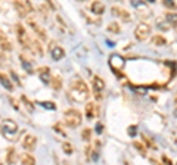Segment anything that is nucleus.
I'll list each match as a JSON object with an SVG mask.
<instances>
[{
    "label": "nucleus",
    "instance_id": "obj_1",
    "mask_svg": "<svg viewBox=\"0 0 177 165\" xmlns=\"http://www.w3.org/2000/svg\"><path fill=\"white\" fill-rule=\"evenodd\" d=\"M69 96L71 99L76 100V102H80L83 103L89 99V87L80 77H76L72 81H71V86H69Z\"/></svg>",
    "mask_w": 177,
    "mask_h": 165
},
{
    "label": "nucleus",
    "instance_id": "obj_2",
    "mask_svg": "<svg viewBox=\"0 0 177 165\" xmlns=\"http://www.w3.org/2000/svg\"><path fill=\"white\" fill-rule=\"evenodd\" d=\"M64 119L68 127H78L83 121V116L78 109H68L64 112Z\"/></svg>",
    "mask_w": 177,
    "mask_h": 165
},
{
    "label": "nucleus",
    "instance_id": "obj_3",
    "mask_svg": "<svg viewBox=\"0 0 177 165\" xmlns=\"http://www.w3.org/2000/svg\"><path fill=\"white\" fill-rule=\"evenodd\" d=\"M18 131H19V128H18V124L15 121H12V119L3 121V124H2V133H3V136H6V139L15 140L18 137Z\"/></svg>",
    "mask_w": 177,
    "mask_h": 165
},
{
    "label": "nucleus",
    "instance_id": "obj_4",
    "mask_svg": "<svg viewBox=\"0 0 177 165\" xmlns=\"http://www.w3.org/2000/svg\"><path fill=\"white\" fill-rule=\"evenodd\" d=\"M149 34H151V25H149V24H145V22H142V24H139L137 27H136L135 37L139 41L146 40V38L149 37Z\"/></svg>",
    "mask_w": 177,
    "mask_h": 165
},
{
    "label": "nucleus",
    "instance_id": "obj_5",
    "mask_svg": "<svg viewBox=\"0 0 177 165\" xmlns=\"http://www.w3.org/2000/svg\"><path fill=\"white\" fill-rule=\"evenodd\" d=\"M105 89V81L102 80L101 77H94L93 78V93H94V97L96 100H101L102 99V91Z\"/></svg>",
    "mask_w": 177,
    "mask_h": 165
},
{
    "label": "nucleus",
    "instance_id": "obj_6",
    "mask_svg": "<svg viewBox=\"0 0 177 165\" xmlns=\"http://www.w3.org/2000/svg\"><path fill=\"white\" fill-rule=\"evenodd\" d=\"M17 33H18L19 43H21L22 46H25V47L30 49V46H31V43H30V37L27 35L25 30H24V27H22V25H18V27H17Z\"/></svg>",
    "mask_w": 177,
    "mask_h": 165
},
{
    "label": "nucleus",
    "instance_id": "obj_7",
    "mask_svg": "<svg viewBox=\"0 0 177 165\" xmlns=\"http://www.w3.org/2000/svg\"><path fill=\"white\" fill-rule=\"evenodd\" d=\"M109 64H111V66H112V69H115L117 72H120L121 68L124 66V59L121 58L120 55H111Z\"/></svg>",
    "mask_w": 177,
    "mask_h": 165
},
{
    "label": "nucleus",
    "instance_id": "obj_8",
    "mask_svg": "<svg viewBox=\"0 0 177 165\" xmlns=\"http://www.w3.org/2000/svg\"><path fill=\"white\" fill-rule=\"evenodd\" d=\"M112 13L115 15V16L121 18V19H124V21H130L131 19V15H130V12L126 10V9H123L121 6H112Z\"/></svg>",
    "mask_w": 177,
    "mask_h": 165
},
{
    "label": "nucleus",
    "instance_id": "obj_9",
    "mask_svg": "<svg viewBox=\"0 0 177 165\" xmlns=\"http://www.w3.org/2000/svg\"><path fill=\"white\" fill-rule=\"evenodd\" d=\"M13 5H15V8L19 10V15H21V16H27V13L31 10V5H28L27 2H15Z\"/></svg>",
    "mask_w": 177,
    "mask_h": 165
},
{
    "label": "nucleus",
    "instance_id": "obj_10",
    "mask_svg": "<svg viewBox=\"0 0 177 165\" xmlns=\"http://www.w3.org/2000/svg\"><path fill=\"white\" fill-rule=\"evenodd\" d=\"M35 141H37V139L34 137L33 134H27L24 141H22V146H24L27 150H33V149L35 148Z\"/></svg>",
    "mask_w": 177,
    "mask_h": 165
},
{
    "label": "nucleus",
    "instance_id": "obj_11",
    "mask_svg": "<svg viewBox=\"0 0 177 165\" xmlns=\"http://www.w3.org/2000/svg\"><path fill=\"white\" fill-rule=\"evenodd\" d=\"M98 114V108L96 105L93 103V102H89L87 105H86V116L89 118V119H93L94 116Z\"/></svg>",
    "mask_w": 177,
    "mask_h": 165
},
{
    "label": "nucleus",
    "instance_id": "obj_12",
    "mask_svg": "<svg viewBox=\"0 0 177 165\" xmlns=\"http://www.w3.org/2000/svg\"><path fill=\"white\" fill-rule=\"evenodd\" d=\"M90 10L94 15H102L105 12V5L102 2H93L92 5H90Z\"/></svg>",
    "mask_w": 177,
    "mask_h": 165
},
{
    "label": "nucleus",
    "instance_id": "obj_13",
    "mask_svg": "<svg viewBox=\"0 0 177 165\" xmlns=\"http://www.w3.org/2000/svg\"><path fill=\"white\" fill-rule=\"evenodd\" d=\"M64 56H65V50L62 49L61 46H55L52 49V59L53 61H61Z\"/></svg>",
    "mask_w": 177,
    "mask_h": 165
},
{
    "label": "nucleus",
    "instance_id": "obj_14",
    "mask_svg": "<svg viewBox=\"0 0 177 165\" xmlns=\"http://www.w3.org/2000/svg\"><path fill=\"white\" fill-rule=\"evenodd\" d=\"M39 72H40V78H42V81L44 82V84H49L50 82V71H49V68L47 66H44V68H40L39 69Z\"/></svg>",
    "mask_w": 177,
    "mask_h": 165
},
{
    "label": "nucleus",
    "instance_id": "obj_15",
    "mask_svg": "<svg viewBox=\"0 0 177 165\" xmlns=\"http://www.w3.org/2000/svg\"><path fill=\"white\" fill-rule=\"evenodd\" d=\"M0 47H2L3 50H12V44H10V41L8 40V37L2 33V31H0Z\"/></svg>",
    "mask_w": 177,
    "mask_h": 165
},
{
    "label": "nucleus",
    "instance_id": "obj_16",
    "mask_svg": "<svg viewBox=\"0 0 177 165\" xmlns=\"http://www.w3.org/2000/svg\"><path fill=\"white\" fill-rule=\"evenodd\" d=\"M0 81H2V86H3V87H6V89H8L9 91L13 90L12 81H10V80H9V78H8V77H6L5 74H2V72H0Z\"/></svg>",
    "mask_w": 177,
    "mask_h": 165
},
{
    "label": "nucleus",
    "instance_id": "obj_17",
    "mask_svg": "<svg viewBox=\"0 0 177 165\" xmlns=\"http://www.w3.org/2000/svg\"><path fill=\"white\" fill-rule=\"evenodd\" d=\"M31 27L35 30V33L39 34V37H40L42 40H46V38H47V34H46V31H44L43 28H40V27L35 24V22H31Z\"/></svg>",
    "mask_w": 177,
    "mask_h": 165
},
{
    "label": "nucleus",
    "instance_id": "obj_18",
    "mask_svg": "<svg viewBox=\"0 0 177 165\" xmlns=\"http://www.w3.org/2000/svg\"><path fill=\"white\" fill-rule=\"evenodd\" d=\"M167 21H168V24H171L176 28L177 27V13L176 12H168V13H167Z\"/></svg>",
    "mask_w": 177,
    "mask_h": 165
},
{
    "label": "nucleus",
    "instance_id": "obj_19",
    "mask_svg": "<svg viewBox=\"0 0 177 165\" xmlns=\"http://www.w3.org/2000/svg\"><path fill=\"white\" fill-rule=\"evenodd\" d=\"M22 165H35V159H34L33 155L27 153L22 156Z\"/></svg>",
    "mask_w": 177,
    "mask_h": 165
},
{
    "label": "nucleus",
    "instance_id": "obj_20",
    "mask_svg": "<svg viewBox=\"0 0 177 165\" xmlns=\"http://www.w3.org/2000/svg\"><path fill=\"white\" fill-rule=\"evenodd\" d=\"M108 31L118 34L120 31H121V27H120V24H117V22H111V24L108 25Z\"/></svg>",
    "mask_w": 177,
    "mask_h": 165
},
{
    "label": "nucleus",
    "instance_id": "obj_21",
    "mask_svg": "<svg viewBox=\"0 0 177 165\" xmlns=\"http://www.w3.org/2000/svg\"><path fill=\"white\" fill-rule=\"evenodd\" d=\"M52 87H53L55 90H59V89L62 87V81H61L59 77H53V80H52Z\"/></svg>",
    "mask_w": 177,
    "mask_h": 165
},
{
    "label": "nucleus",
    "instance_id": "obj_22",
    "mask_svg": "<svg viewBox=\"0 0 177 165\" xmlns=\"http://www.w3.org/2000/svg\"><path fill=\"white\" fill-rule=\"evenodd\" d=\"M40 105L43 108H46V109H49V111H55L56 109V105L53 102H40Z\"/></svg>",
    "mask_w": 177,
    "mask_h": 165
},
{
    "label": "nucleus",
    "instance_id": "obj_23",
    "mask_svg": "<svg viewBox=\"0 0 177 165\" xmlns=\"http://www.w3.org/2000/svg\"><path fill=\"white\" fill-rule=\"evenodd\" d=\"M81 136H83V139H84L86 141H89L90 140V136H92V130H90V128H84L83 133H81Z\"/></svg>",
    "mask_w": 177,
    "mask_h": 165
},
{
    "label": "nucleus",
    "instance_id": "obj_24",
    "mask_svg": "<svg viewBox=\"0 0 177 165\" xmlns=\"http://www.w3.org/2000/svg\"><path fill=\"white\" fill-rule=\"evenodd\" d=\"M133 145H135V148L137 149V150H139V152H140V153H142V155H146V150H145V148H143V145H142V143H140V141H135V143H133Z\"/></svg>",
    "mask_w": 177,
    "mask_h": 165
},
{
    "label": "nucleus",
    "instance_id": "obj_25",
    "mask_svg": "<svg viewBox=\"0 0 177 165\" xmlns=\"http://www.w3.org/2000/svg\"><path fill=\"white\" fill-rule=\"evenodd\" d=\"M152 41H153L155 44H165V38H164L162 35H155V37L152 38Z\"/></svg>",
    "mask_w": 177,
    "mask_h": 165
},
{
    "label": "nucleus",
    "instance_id": "obj_26",
    "mask_svg": "<svg viewBox=\"0 0 177 165\" xmlns=\"http://www.w3.org/2000/svg\"><path fill=\"white\" fill-rule=\"evenodd\" d=\"M22 66L25 68L27 72H33V65H31V64H28V61L24 59V58H22Z\"/></svg>",
    "mask_w": 177,
    "mask_h": 165
},
{
    "label": "nucleus",
    "instance_id": "obj_27",
    "mask_svg": "<svg viewBox=\"0 0 177 165\" xmlns=\"http://www.w3.org/2000/svg\"><path fill=\"white\" fill-rule=\"evenodd\" d=\"M62 148H64V150L67 152L68 155H71V153H72V148H71V145H69V143H64V145H62Z\"/></svg>",
    "mask_w": 177,
    "mask_h": 165
},
{
    "label": "nucleus",
    "instance_id": "obj_28",
    "mask_svg": "<svg viewBox=\"0 0 177 165\" xmlns=\"http://www.w3.org/2000/svg\"><path fill=\"white\" fill-rule=\"evenodd\" d=\"M22 102H24V103H25L27 106H28V111H31V112H33V111H34L33 103H31V102H28V99H27L25 96H22Z\"/></svg>",
    "mask_w": 177,
    "mask_h": 165
},
{
    "label": "nucleus",
    "instance_id": "obj_29",
    "mask_svg": "<svg viewBox=\"0 0 177 165\" xmlns=\"http://www.w3.org/2000/svg\"><path fill=\"white\" fill-rule=\"evenodd\" d=\"M164 5H165L167 8H171V9L177 8V3H173V2H164Z\"/></svg>",
    "mask_w": 177,
    "mask_h": 165
},
{
    "label": "nucleus",
    "instance_id": "obj_30",
    "mask_svg": "<svg viewBox=\"0 0 177 165\" xmlns=\"http://www.w3.org/2000/svg\"><path fill=\"white\" fill-rule=\"evenodd\" d=\"M102 130H103V124L98 123V124H96V133H98V134H101Z\"/></svg>",
    "mask_w": 177,
    "mask_h": 165
},
{
    "label": "nucleus",
    "instance_id": "obj_31",
    "mask_svg": "<svg viewBox=\"0 0 177 165\" xmlns=\"http://www.w3.org/2000/svg\"><path fill=\"white\" fill-rule=\"evenodd\" d=\"M135 130H137V128H136L135 125H131V127H128V134H130V136H135L136 133H135Z\"/></svg>",
    "mask_w": 177,
    "mask_h": 165
},
{
    "label": "nucleus",
    "instance_id": "obj_32",
    "mask_svg": "<svg viewBox=\"0 0 177 165\" xmlns=\"http://www.w3.org/2000/svg\"><path fill=\"white\" fill-rule=\"evenodd\" d=\"M13 152H15L13 149H9V153H10V155H9V159H8V162H12V161H13Z\"/></svg>",
    "mask_w": 177,
    "mask_h": 165
},
{
    "label": "nucleus",
    "instance_id": "obj_33",
    "mask_svg": "<svg viewBox=\"0 0 177 165\" xmlns=\"http://www.w3.org/2000/svg\"><path fill=\"white\" fill-rule=\"evenodd\" d=\"M162 161H164V162H165L167 165H173V162H171V161H170L167 156H162Z\"/></svg>",
    "mask_w": 177,
    "mask_h": 165
},
{
    "label": "nucleus",
    "instance_id": "obj_34",
    "mask_svg": "<svg viewBox=\"0 0 177 165\" xmlns=\"http://www.w3.org/2000/svg\"><path fill=\"white\" fill-rule=\"evenodd\" d=\"M0 165H2V164H0Z\"/></svg>",
    "mask_w": 177,
    "mask_h": 165
}]
</instances>
